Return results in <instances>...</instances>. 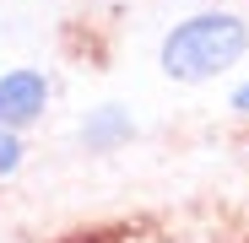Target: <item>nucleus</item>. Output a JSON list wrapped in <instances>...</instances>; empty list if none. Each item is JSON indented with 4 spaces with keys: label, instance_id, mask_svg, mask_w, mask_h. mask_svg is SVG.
Wrapping results in <instances>:
<instances>
[{
    "label": "nucleus",
    "instance_id": "obj_1",
    "mask_svg": "<svg viewBox=\"0 0 249 243\" xmlns=\"http://www.w3.org/2000/svg\"><path fill=\"white\" fill-rule=\"evenodd\" d=\"M249 44V32L238 16L228 11H206V16H190L168 32V44H162V70H168L174 81H206L228 70Z\"/></svg>",
    "mask_w": 249,
    "mask_h": 243
},
{
    "label": "nucleus",
    "instance_id": "obj_5",
    "mask_svg": "<svg viewBox=\"0 0 249 243\" xmlns=\"http://www.w3.org/2000/svg\"><path fill=\"white\" fill-rule=\"evenodd\" d=\"M233 108H238V113H249V81H244V87L233 92Z\"/></svg>",
    "mask_w": 249,
    "mask_h": 243
},
{
    "label": "nucleus",
    "instance_id": "obj_4",
    "mask_svg": "<svg viewBox=\"0 0 249 243\" xmlns=\"http://www.w3.org/2000/svg\"><path fill=\"white\" fill-rule=\"evenodd\" d=\"M17 162H22V146H17V135H11V130H0V178H6V173L17 168Z\"/></svg>",
    "mask_w": 249,
    "mask_h": 243
},
{
    "label": "nucleus",
    "instance_id": "obj_2",
    "mask_svg": "<svg viewBox=\"0 0 249 243\" xmlns=\"http://www.w3.org/2000/svg\"><path fill=\"white\" fill-rule=\"evenodd\" d=\"M44 97H49V87H44V76H38V70H11V76H0V125H6V130L33 125V119L44 113Z\"/></svg>",
    "mask_w": 249,
    "mask_h": 243
},
{
    "label": "nucleus",
    "instance_id": "obj_3",
    "mask_svg": "<svg viewBox=\"0 0 249 243\" xmlns=\"http://www.w3.org/2000/svg\"><path fill=\"white\" fill-rule=\"evenodd\" d=\"M87 146L92 151H108V146H119L124 135H130V119H124V108H98L92 119H87Z\"/></svg>",
    "mask_w": 249,
    "mask_h": 243
}]
</instances>
